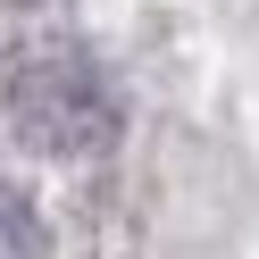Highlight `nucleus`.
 Listing matches in <instances>:
<instances>
[{
	"label": "nucleus",
	"mask_w": 259,
	"mask_h": 259,
	"mask_svg": "<svg viewBox=\"0 0 259 259\" xmlns=\"http://www.w3.org/2000/svg\"><path fill=\"white\" fill-rule=\"evenodd\" d=\"M9 117H17V134L34 151H92L117 125V101L75 51H34L9 75Z\"/></svg>",
	"instance_id": "f257e3e1"
}]
</instances>
